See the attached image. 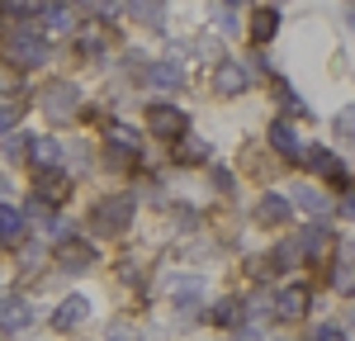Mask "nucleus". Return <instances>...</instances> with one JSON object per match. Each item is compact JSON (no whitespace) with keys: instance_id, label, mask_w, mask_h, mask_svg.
<instances>
[{"instance_id":"nucleus-35","label":"nucleus","mask_w":355,"mask_h":341,"mask_svg":"<svg viewBox=\"0 0 355 341\" xmlns=\"http://www.w3.org/2000/svg\"><path fill=\"white\" fill-rule=\"evenodd\" d=\"M336 213H341V218H355V185L346 195H336Z\"/></svg>"},{"instance_id":"nucleus-3","label":"nucleus","mask_w":355,"mask_h":341,"mask_svg":"<svg viewBox=\"0 0 355 341\" xmlns=\"http://www.w3.org/2000/svg\"><path fill=\"white\" fill-rule=\"evenodd\" d=\"M294 242H299L303 265H322V270H327L331 261H336V252H341V232H336L327 218H313V223H303L299 232H294Z\"/></svg>"},{"instance_id":"nucleus-17","label":"nucleus","mask_w":355,"mask_h":341,"mask_svg":"<svg viewBox=\"0 0 355 341\" xmlns=\"http://www.w3.org/2000/svg\"><path fill=\"white\" fill-rule=\"evenodd\" d=\"M114 38H119L114 28H105V24H85L81 33H76V53H81V57H100V53H110V48H114Z\"/></svg>"},{"instance_id":"nucleus-33","label":"nucleus","mask_w":355,"mask_h":341,"mask_svg":"<svg viewBox=\"0 0 355 341\" xmlns=\"http://www.w3.org/2000/svg\"><path fill=\"white\" fill-rule=\"evenodd\" d=\"M209 175H214V190H218V195H232V190H237V180H232V170H223V166H209Z\"/></svg>"},{"instance_id":"nucleus-20","label":"nucleus","mask_w":355,"mask_h":341,"mask_svg":"<svg viewBox=\"0 0 355 341\" xmlns=\"http://www.w3.org/2000/svg\"><path fill=\"white\" fill-rule=\"evenodd\" d=\"M57 261H62L67 270H85V265H95V247H90V242H81V237H71V232H67V242L57 247Z\"/></svg>"},{"instance_id":"nucleus-24","label":"nucleus","mask_w":355,"mask_h":341,"mask_svg":"<svg viewBox=\"0 0 355 341\" xmlns=\"http://www.w3.org/2000/svg\"><path fill=\"white\" fill-rule=\"evenodd\" d=\"M48 10H53V0H0V15H10V19H33Z\"/></svg>"},{"instance_id":"nucleus-30","label":"nucleus","mask_w":355,"mask_h":341,"mask_svg":"<svg viewBox=\"0 0 355 341\" xmlns=\"http://www.w3.org/2000/svg\"><path fill=\"white\" fill-rule=\"evenodd\" d=\"M19 114H24V100H0V133L19 128Z\"/></svg>"},{"instance_id":"nucleus-23","label":"nucleus","mask_w":355,"mask_h":341,"mask_svg":"<svg viewBox=\"0 0 355 341\" xmlns=\"http://www.w3.org/2000/svg\"><path fill=\"white\" fill-rule=\"evenodd\" d=\"M128 10H133L137 24H147V28L166 24V0H128Z\"/></svg>"},{"instance_id":"nucleus-9","label":"nucleus","mask_w":355,"mask_h":341,"mask_svg":"<svg viewBox=\"0 0 355 341\" xmlns=\"http://www.w3.org/2000/svg\"><path fill=\"white\" fill-rule=\"evenodd\" d=\"M308 308H313V289H308L303 280L279 284V289H275V299H270V317L279 322V327L303 322V317H308Z\"/></svg>"},{"instance_id":"nucleus-8","label":"nucleus","mask_w":355,"mask_h":341,"mask_svg":"<svg viewBox=\"0 0 355 341\" xmlns=\"http://www.w3.org/2000/svg\"><path fill=\"white\" fill-rule=\"evenodd\" d=\"M266 147L275 152V161H284V166H299V161H303V147H308V142L299 138V123H294V119L275 114L270 123H266Z\"/></svg>"},{"instance_id":"nucleus-25","label":"nucleus","mask_w":355,"mask_h":341,"mask_svg":"<svg viewBox=\"0 0 355 341\" xmlns=\"http://www.w3.org/2000/svg\"><path fill=\"white\" fill-rule=\"evenodd\" d=\"M24 209H10V204H0V242H19L24 237Z\"/></svg>"},{"instance_id":"nucleus-4","label":"nucleus","mask_w":355,"mask_h":341,"mask_svg":"<svg viewBox=\"0 0 355 341\" xmlns=\"http://www.w3.org/2000/svg\"><path fill=\"white\" fill-rule=\"evenodd\" d=\"M38 110L48 114V123H71L76 114H81V90H76V81H67V76H53V81L38 90Z\"/></svg>"},{"instance_id":"nucleus-29","label":"nucleus","mask_w":355,"mask_h":341,"mask_svg":"<svg viewBox=\"0 0 355 341\" xmlns=\"http://www.w3.org/2000/svg\"><path fill=\"white\" fill-rule=\"evenodd\" d=\"M85 317V299H67L62 308H57V327H76Z\"/></svg>"},{"instance_id":"nucleus-12","label":"nucleus","mask_w":355,"mask_h":341,"mask_svg":"<svg viewBox=\"0 0 355 341\" xmlns=\"http://www.w3.org/2000/svg\"><path fill=\"white\" fill-rule=\"evenodd\" d=\"M33 199H43L48 209H57V204H67V199H71V175H67V166L33 170Z\"/></svg>"},{"instance_id":"nucleus-36","label":"nucleus","mask_w":355,"mask_h":341,"mask_svg":"<svg viewBox=\"0 0 355 341\" xmlns=\"http://www.w3.org/2000/svg\"><path fill=\"white\" fill-rule=\"evenodd\" d=\"M223 5H232V10H237V5H256V0H223Z\"/></svg>"},{"instance_id":"nucleus-28","label":"nucleus","mask_w":355,"mask_h":341,"mask_svg":"<svg viewBox=\"0 0 355 341\" xmlns=\"http://www.w3.org/2000/svg\"><path fill=\"white\" fill-rule=\"evenodd\" d=\"M33 147H38L33 133H15V138L5 142V157H10V161H19V157H33Z\"/></svg>"},{"instance_id":"nucleus-5","label":"nucleus","mask_w":355,"mask_h":341,"mask_svg":"<svg viewBox=\"0 0 355 341\" xmlns=\"http://www.w3.org/2000/svg\"><path fill=\"white\" fill-rule=\"evenodd\" d=\"M142 123H147L152 138L171 142V147L180 138H190V114L180 110V105H171V100H152V105L142 110Z\"/></svg>"},{"instance_id":"nucleus-14","label":"nucleus","mask_w":355,"mask_h":341,"mask_svg":"<svg viewBox=\"0 0 355 341\" xmlns=\"http://www.w3.org/2000/svg\"><path fill=\"white\" fill-rule=\"evenodd\" d=\"M270 95H275V105H279V114H284V119H294V123H299V119H318V114L303 105V95L289 85V76H279V71L270 76Z\"/></svg>"},{"instance_id":"nucleus-1","label":"nucleus","mask_w":355,"mask_h":341,"mask_svg":"<svg viewBox=\"0 0 355 341\" xmlns=\"http://www.w3.org/2000/svg\"><path fill=\"white\" fill-rule=\"evenodd\" d=\"M299 170L318 175V180L327 185L331 195H346V190L355 185V175H351V166H346V157H341V152H336L331 142H308V147H303Z\"/></svg>"},{"instance_id":"nucleus-27","label":"nucleus","mask_w":355,"mask_h":341,"mask_svg":"<svg viewBox=\"0 0 355 341\" xmlns=\"http://www.w3.org/2000/svg\"><path fill=\"white\" fill-rule=\"evenodd\" d=\"M331 138L346 142V147H355V110H341L336 119H331Z\"/></svg>"},{"instance_id":"nucleus-2","label":"nucleus","mask_w":355,"mask_h":341,"mask_svg":"<svg viewBox=\"0 0 355 341\" xmlns=\"http://www.w3.org/2000/svg\"><path fill=\"white\" fill-rule=\"evenodd\" d=\"M137 218V195L133 190H114V195H100L95 209H90V232L95 237H123Z\"/></svg>"},{"instance_id":"nucleus-32","label":"nucleus","mask_w":355,"mask_h":341,"mask_svg":"<svg viewBox=\"0 0 355 341\" xmlns=\"http://www.w3.org/2000/svg\"><path fill=\"white\" fill-rule=\"evenodd\" d=\"M85 15H95V19H110V15H119V0H76Z\"/></svg>"},{"instance_id":"nucleus-34","label":"nucleus","mask_w":355,"mask_h":341,"mask_svg":"<svg viewBox=\"0 0 355 341\" xmlns=\"http://www.w3.org/2000/svg\"><path fill=\"white\" fill-rule=\"evenodd\" d=\"M43 19H48L53 28H71V10H67V5H57V0H53V10H48Z\"/></svg>"},{"instance_id":"nucleus-7","label":"nucleus","mask_w":355,"mask_h":341,"mask_svg":"<svg viewBox=\"0 0 355 341\" xmlns=\"http://www.w3.org/2000/svg\"><path fill=\"white\" fill-rule=\"evenodd\" d=\"M251 223L266 227V232H284V227H294V199L284 195V190H261L256 204H251Z\"/></svg>"},{"instance_id":"nucleus-22","label":"nucleus","mask_w":355,"mask_h":341,"mask_svg":"<svg viewBox=\"0 0 355 341\" xmlns=\"http://www.w3.org/2000/svg\"><path fill=\"white\" fill-rule=\"evenodd\" d=\"M242 317H246V308L232 299V294H223L218 304H209V322H214V327H237Z\"/></svg>"},{"instance_id":"nucleus-15","label":"nucleus","mask_w":355,"mask_h":341,"mask_svg":"<svg viewBox=\"0 0 355 341\" xmlns=\"http://www.w3.org/2000/svg\"><path fill=\"white\" fill-rule=\"evenodd\" d=\"M294 209H303L308 218H327V213H336V199H331V190H313V185H294Z\"/></svg>"},{"instance_id":"nucleus-21","label":"nucleus","mask_w":355,"mask_h":341,"mask_svg":"<svg viewBox=\"0 0 355 341\" xmlns=\"http://www.w3.org/2000/svg\"><path fill=\"white\" fill-rule=\"evenodd\" d=\"M28 322H33V308L24 299H0V332H19Z\"/></svg>"},{"instance_id":"nucleus-11","label":"nucleus","mask_w":355,"mask_h":341,"mask_svg":"<svg viewBox=\"0 0 355 341\" xmlns=\"http://www.w3.org/2000/svg\"><path fill=\"white\" fill-rule=\"evenodd\" d=\"M279 28H284L279 5H251V15H246V43L251 48H270L279 38Z\"/></svg>"},{"instance_id":"nucleus-10","label":"nucleus","mask_w":355,"mask_h":341,"mask_svg":"<svg viewBox=\"0 0 355 341\" xmlns=\"http://www.w3.org/2000/svg\"><path fill=\"white\" fill-rule=\"evenodd\" d=\"M251 85H256V76H251V67L237 62V57H223L218 67H214V95H218V100H237Z\"/></svg>"},{"instance_id":"nucleus-16","label":"nucleus","mask_w":355,"mask_h":341,"mask_svg":"<svg viewBox=\"0 0 355 341\" xmlns=\"http://www.w3.org/2000/svg\"><path fill=\"white\" fill-rule=\"evenodd\" d=\"M142 85H152V90H180L185 71H180V62H147L142 67Z\"/></svg>"},{"instance_id":"nucleus-19","label":"nucleus","mask_w":355,"mask_h":341,"mask_svg":"<svg viewBox=\"0 0 355 341\" xmlns=\"http://www.w3.org/2000/svg\"><path fill=\"white\" fill-rule=\"evenodd\" d=\"M209 152H214V147L190 133V138H180L171 147V161H175V166H209Z\"/></svg>"},{"instance_id":"nucleus-13","label":"nucleus","mask_w":355,"mask_h":341,"mask_svg":"<svg viewBox=\"0 0 355 341\" xmlns=\"http://www.w3.org/2000/svg\"><path fill=\"white\" fill-rule=\"evenodd\" d=\"M327 284L336 299H355V242H341L336 261L327 265Z\"/></svg>"},{"instance_id":"nucleus-6","label":"nucleus","mask_w":355,"mask_h":341,"mask_svg":"<svg viewBox=\"0 0 355 341\" xmlns=\"http://www.w3.org/2000/svg\"><path fill=\"white\" fill-rule=\"evenodd\" d=\"M5 62L15 71H38V67L53 62V43L43 33H10L5 38Z\"/></svg>"},{"instance_id":"nucleus-31","label":"nucleus","mask_w":355,"mask_h":341,"mask_svg":"<svg viewBox=\"0 0 355 341\" xmlns=\"http://www.w3.org/2000/svg\"><path fill=\"white\" fill-rule=\"evenodd\" d=\"M308 341H351L346 337V327H341V322H318V327H313V332H308Z\"/></svg>"},{"instance_id":"nucleus-26","label":"nucleus","mask_w":355,"mask_h":341,"mask_svg":"<svg viewBox=\"0 0 355 341\" xmlns=\"http://www.w3.org/2000/svg\"><path fill=\"white\" fill-rule=\"evenodd\" d=\"M24 71H15L10 62H0V100H24Z\"/></svg>"},{"instance_id":"nucleus-18","label":"nucleus","mask_w":355,"mask_h":341,"mask_svg":"<svg viewBox=\"0 0 355 341\" xmlns=\"http://www.w3.org/2000/svg\"><path fill=\"white\" fill-rule=\"evenodd\" d=\"M266 265H270V275H289L294 265H303V256H299V242L294 237H279L270 252H266Z\"/></svg>"}]
</instances>
